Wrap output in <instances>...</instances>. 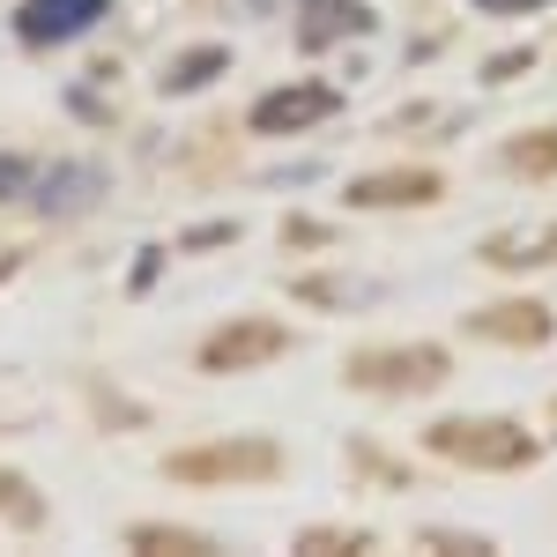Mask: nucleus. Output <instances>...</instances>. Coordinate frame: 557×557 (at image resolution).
I'll return each instance as SVG.
<instances>
[{"label":"nucleus","mask_w":557,"mask_h":557,"mask_svg":"<svg viewBox=\"0 0 557 557\" xmlns=\"http://www.w3.org/2000/svg\"><path fill=\"white\" fill-rule=\"evenodd\" d=\"M104 15V0H23V15H15V30L30 45H52V38H75Z\"/></svg>","instance_id":"nucleus-1"},{"label":"nucleus","mask_w":557,"mask_h":557,"mask_svg":"<svg viewBox=\"0 0 557 557\" xmlns=\"http://www.w3.org/2000/svg\"><path fill=\"white\" fill-rule=\"evenodd\" d=\"M320 112H327V89H290V97H268L260 104V127L275 134L283 120H320Z\"/></svg>","instance_id":"nucleus-2"},{"label":"nucleus","mask_w":557,"mask_h":557,"mask_svg":"<svg viewBox=\"0 0 557 557\" xmlns=\"http://www.w3.org/2000/svg\"><path fill=\"white\" fill-rule=\"evenodd\" d=\"M0 186L15 194V186H23V164H0Z\"/></svg>","instance_id":"nucleus-3"},{"label":"nucleus","mask_w":557,"mask_h":557,"mask_svg":"<svg viewBox=\"0 0 557 557\" xmlns=\"http://www.w3.org/2000/svg\"><path fill=\"white\" fill-rule=\"evenodd\" d=\"M475 8H491V15H513L520 0H475Z\"/></svg>","instance_id":"nucleus-4"}]
</instances>
